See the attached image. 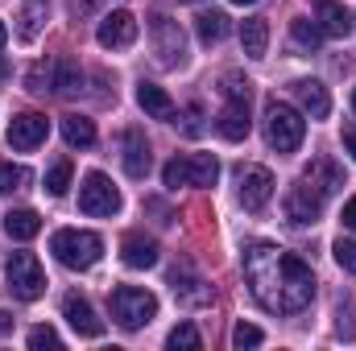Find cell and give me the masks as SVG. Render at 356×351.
Wrapping results in <instances>:
<instances>
[{
	"label": "cell",
	"mask_w": 356,
	"mask_h": 351,
	"mask_svg": "<svg viewBox=\"0 0 356 351\" xmlns=\"http://www.w3.org/2000/svg\"><path fill=\"white\" fill-rule=\"evenodd\" d=\"M95 4H99V0H75V12H91Z\"/></svg>",
	"instance_id": "42"
},
{
	"label": "cell",
	"mask_w": 356,
	"mask_h": 351,
	"mask_svg": "<svg viewBox=\"0 0 356 351\" xmlns=\"http://www.w3.org/2000/svg\"><path fill=\"white\" fill-rule=\"evenodd\" d=\"M319 29H323V37H348L353 33V12L336 0H323L319 4Z\"/></svg>",
	"instance_id": "19"
},
{
	"label": "cell",
	"mask_w": 356,
	"mask_h": 351,
	"mask_svg": "<svg viewBox=\"0 0 356 351\" xmlns=\"http://www.w3.org/2000/svg\"><path fill=\"white\" fill-rule=\"evenodd\" d=\"M25 87L38 91V95L54 91V58H50V62H33V67H29V75H25Z\"/></svg>",
	"instance_id": "29"
},
{
	"label": "cell",
	"mask_w": 356,
	"mask_h": 351,
	"mask_svg": "<svg viewBox=\"0 0 356 351\" xmlns=\"http://www.w3.org/2000/svg\"><path fill=\"white\" fill-rule=\"evenodd\" d=\"M344 149L353 153V162H356V124H344Z\"/></svg>",
	"instance_id": "40"
},
{
	"label": "cell",
	"mask_w": 356,
	"mask_h": 351,
	"mask_svg": "<svg viewBox=\"0 0 356 351\" xmlns=\"http://www.w3.org/2000/svg\"><path fill=\"white\" fill-rule=\"evenodd\" d=\"M4 232L13 236V240H33L38 232H42V219H38V211H8L4 215Z\"/></svg>",
	"instance_id": "26"
},
{
	"label": "cell",
	"mask_w": 356,
	"mask_h": 351,
	"mask_svg": "<svg viewBox=\"0 0 356 351\" xmlns=\"http://www.w3.org/2000/svg\"><path fill=\"white\" fill-rule=\"evenodd\" d=\"M83 87V71L71 58H54V95H75Z\"/></svg>",
	"instance_id": "27"
},
{
	"label": "cell",
	"mask_w": 356,
	"mask_h": 351,
	"mask_svg": "<svg viewBox=\"0 0 356 351\" xmlns=\"http://www.w3.org/2000/svg\"><path fill=\"white\" fill-rule=\"evenodd\" d=\"M319 215H323V194L311 190L307 182L290 186V194H286V219L290 223H315Z\"/></svg>",
	"instance_id": "12"
},
{
	"label": "cell",
	"mask_w": 356,
	"mask_h": 351,
	"mask_svg": "<svg viewBox=\"0 0 356 351\" xmlns=\"http://www.w3.org/2000/svg\"><path fill=\"white\" fill-rule=\"evenodd\" d=\"M216 178H220V162L211 153H186V157L166 162V170H162V182L170 190H178V186H216Z\"/></svg>",
	"instance_id": "5"
},
{
	"label": "cell",
	"mask_w": 356,
	"mask_h": 351,
	"mask_svg": "<svg viewBox=\"0 0 356 351\" xmlns=\"http://www.w3.org/2000/svg\"><path fill=\"white\" fill-rule=\"evenodd\" d=\"M120 261L129 264V268H154L158 264V244L149 240V236H124L120 240Z\"/></svg>",
	"instance_id": "16"
},
{
	"label": "cell",
	"mask_w": 356,
	"mask_h": 351,
	"mask_svg": "<svg viewBox=\"0 0 356 351\" xmlns=\"http://www.w3.org/2000/svg\"><path fill=\"white\" fill-rule=\"evenodd\" d=\"M154 46L162 67H182L186 62V37L170 17H154Z\"/></svg>",
	"instance_id": "9"
},
{
	"label": "cell",
	"mask_w": 356,
	"mask_h": 351,
	"mask_svg": "<svg viewBox=\"0 0 356 351\" xmlns=\"http://www.w3.org/2000/svg\"><path fill=\"white\" fill-rule=\"evenodd\" d=\"M353 108H356V91H353Z\"/></svg>",
	"instance_id": "46"
},
{
	"label": "cell",
	"mask_w": 356,
	"mask_h": 351,
	"mask_svg": "<svg viewBox=\"0 0 356 351\" xmlns=\"http://www.w3.org/2000/svg\"><path fill=\"white\" fill-rule=\"evenodd\" d=\"M120 145H124V174L129 178L149 174V145H145V137H141L137 128H129V132L120 137Z\"/></svg>",
	"instance_id": "17"
},
{
	"label": "cell",
	"mask_w": 356,
	"mask_h": 351,
	"mask_svg": "<svg viewBox=\"0 0 356 351\" xmlns=\"http://www.w3.org/2000/svg\"><path fill=\"white\" fill-rule=\"evenodd\" d=\"M175 351H199L203 348V339H199V331H195V323H178L175 331H170V339H166Z\"/></svg>",
	"instance_id": "31"
},
{
	"label": "cell",
	"mask_w": 356,
	"mask_h": 351,
	"mask_svg": "<svg viewBox=\"0 0 356 351\" xmlns=\"http://www.w3.org/2000/svg\"><path fill=\"white\" fill-rule=\"evenodd\" d=\"M249 128H253V120H249V103L228 99V103H224V112L216 116V132H220L224 141H245V137H249Z\"/></svg>",
	"instance_id": "14"
},
{
	"label": "cell",
	"mask_w": 356,
	"mask_h": 351,
	"mask_svg": "<svg viewBox=\"0 0 356 351\" xmlns=\"http://www.w3.org/2000/svg\"><path fill=\"white\" fill-rule=\"evenodd\" d=\"M29 348L33 351L58 348V331H54V327H33V331H29Z\"/></svg>",
	"instance_id": "38"
},
{
	"label": "cell",
	"mask_w": 356,
	"mask_h": 351,
	"mask_svg": "<svg viewBox=\"0 0 356 351\" xmlns=\"http://www.w3.org/2000/svg\"><path fill=\"white\" fill-rule=\"evenodd\" d=\"M13 331V314L8 310H0V335H8Z\"/></svg>",
	"instance_id": "41"
},
{
	"label": "cell",
	"mask_w": 356,
	"mask_h": 351,
	"mask_svg": "<svg viewBox=\"0 0 356 351\" xmlns=\"http://www.w3.org/2000/svg\"><path fill=\"white\" fill-rule=\"evenodd\" d=\"M195 33H199L203 46H216V42H224V33H228V17H224L220 8L199 12V17H195Z\"/></svg>",
	"instance_id": "25"
},
{
	"label": "cell",
	"mask_w": 356,
	"mask_h": 351,
	"mask_svg": "<svg viewBox=\"0 0 356 351\" xmlns=\"http://www.w3.org/2000/svg\"><path fill=\"white\" fill-rule=\"evenodd\" d=\"M294 95H298V103H302V112H307L311 120H323V116L332 112V95H327V87H323L319 79H298V83H294Z\"/></svg>",
	"instance_id": "15"
},
{
	"label": "cell",
	"mask_w": 356,
	"mask_h": 351,
	"mask_svg": "<svg viewBox=\"0 0 356 351\" xmlns=\"http://www.w3.org/2000/svg\"><path fill=\"white\" fill-rule=\"evenodd\" d=\"M175 124L186 132V137H203V128H207V124H203V108H199V103H191V108H186V112L175 120Z\"/></svg>",
	"instance_id": "34"
},
{
	"label": "cell",
	"mask_w": 356,
	"mask_h": 351,
	"mask_svg": "<svg viewBox=\"0 0 356 351\" xmlns=\"http://www.w3.org/2000/svg\"><path fill=\"white\" fill-rule=\"evenodd\" d=\"M46 137H50V120L38 116V112H21V116H13V124H8V145L21 149V153L38 149Z\"/></svg>",
	"instance_id": "10"
},
{
	"label": "cell",
	"mask_w": 356,
	"mask_h": 351,
	"mask_svg": "<svg viewBox=\"0 0 356 351\" xmlns=\"http://www.w3.org/2000/svg\"><path fill=\"white\" fill-rule=\"evenodd\" d=\"M302 132H307V120H302L298 108H290L282 99H273L266 108V137L277 153H294L302 145Z\"/></svg>",
	"instance_id": "4"
},
{
	"label": "cell",
	"mask_w": 356,
	"mask_h": 351,
	"mask_svg": "<svg viewBox=\"0 0 356 351\" xmlns=\"http://www.w3.org/2000/svg\"><path fill=\"white\" fill-rule=\"evenodd\" d=\"M332 252H336V264H340L344 273H353V277H356V240H344V236H340Z\"/></svg>",
	"instance_id": "36"
},
{
	"label": "cell",
	"mask_w": 356,
	"mask_h": 351,
	"mask_svg": "<svg viewBox=\"0 0 356 351\" xmlns=\"http://www.w3.org/2000/svg\"><path fill=\"white\" fill-rule=\"evenodd\" d=\"M99 46L104 50H124V46H133L137 42V17L133 12H124V8H116V12H108L104 21H99Z\"/></svg>",
	"instance_id": "11"
},
{
	"label": "cell",
	"mask_w": 356,
	"mask_h": 351,
	"mask_svg": "<svg viewBox=\"0 0 356 351\" xmlns=\"http://www.w3.org/2000/svg\"><path fill=\"white\" fill-rule=\"evenodd\" d=\"M25 186H29V170H25V166H8V162L0 166V190H4V194L25 190Z\"/></svg>",
	"instance_id": "32"
},
{
	"label": "cell",
	"mask_w": 356,
	"mask_h": 351,
	"mask_svg": "<svg viewBox=\"0 0 356 351\" xmlns=\"http://www.w3.org/2000/svg\"><path fill=\"white\" fill-rule=\"evenodd\" d=\"M302 182H307L311 190H319L323 198H327V194H336V190L344 186V178H340V170H336V166H332L327 157H315V162L307 166V174H302Z\"/></svg>",
	"instance_id": "18"
},
{
	"label": "cell",
	"mask_w": 356,
	"mask_h": 351,
	"mask_svg": "<svg viewBox=\"0 0 356 351\" xmlns=\"http://www.w3.org/2000/svg\"><path fill=\"white\" fill-rule=\"evenodd\" d=\"M137 103H141L149 116H158V120H175V116H178L175 99H170L162 87H154V83H141V87H137Z\"/></svg>",
	"instance_id": "22"
},
{
	"label": "cell",
	"mask_w": 356,
	"mask_h": 351,
	"mask_svg": "<svg viewBox=\"0 0 356 351\" xmlns=\"http://www.w3.org/2000/svg\"><path fill=\"white\" fill-rule=\"evenodd\" d=\"M182 4H199V0H182Z\"/></svg>",
	"instance_id": "45"
},
{
	"label": "cell",
	"mask_w": 356,
	"mask_h": 351,
	"mask_svg": "<svg viewBox=\"0 0 356 351\" xmlns=\"http://www.w3.org/2000/svg\"><path fill=\"white\" fill-rule=\"evenodd\" d=\"M266 335H261V327H253V323H236V331H232V348H257Z\"/></svg>",
	"instance_id": "35"
},
{
	"label": "cell",
	"mask_w": 356,
	"mask_h": 351,
	"mask_svg": "<svg viewBox=\"0 0 356 351\" xmlns=\"http://www.w3.org/2000/svg\"><path fill=\"white\" fill-rule=\"evenodd\" d=\"M340 219H344V228H348V232H356V194L344 203V215H340Z\"/></svg>",
	"instance_id": "39"
},
{
	"label": "cell",
	"mask_w": 356,
	"mask_h": 351,
	"mask_svg": "<svg viewBox=\"0 0 356 351\" xmlns=\"http://www.w3.org/2000/svg\"><path fill=\"white\" fill-rule=\"evenodd\" d=\"M108 306H112V318H116L124 331H141V327H149L154 314H158V298H154L149 289H137V285H116L112 298H108Z\"/></svg>",
	"instance_id": "2"
},
{
	"label": "cell",
	"mask_w": 356,
	"mask_h": 351,
	"mask_svg": "<svg viewBox=\"0 0 356 351\" xmlns=\"http://www.w3.org/2000/svg\"><path fill=\"white\" fill-rule=\"evenodd\" d=\"M4 42H8V29H4V21H0V50H4Z\"/></svg>",
	"instance_id": "43"
},
{
	"label": "cell",
	"mask_w": 356,
	"mask_h": 351,
	"mask_svg": "<svg viewBox=\"0 0 356 351\" xmlns=\"http://www.w3.org/2000/svg\"><path fill=\"white\" fill-rule=\"evenodd\" d=\"M67 186H71V162H67V157H58V162L46 170V190H50L54 198H63V194H67Z\"/></svg>",
	"instance_id": "30"
},
{
	"label": "cell",
	"mask_w": 356,
	"mask_h": 351,
	"mask_svg": "<svg viewBox=\"0 0 356 351\" xmlns=\"http://www.w3.org/2000/svg\"><path fill=\"white\" fill-rule=\"evenodd\" d=\"M46 17H50V0H25V8L17 17V37L21 42H33L46 29Z\"/></svg>",
	"instance_id": "20"
},
{
	"label": "cell",
	"mask_w": 356,
	"mask_h": 351,
	"mask_svg": "<svg viewBox=\"0 0 356 351\" xmlns=\"http://www.w3.org/2000/svg\"><path fill=\"white\" fill-rule=\"evenodd\" d=\"M290 37H294V46H302V50H319V42H323V29L315 25V21H307V17H298V21H290Z\"/></svg>",
	"instance_id": "28"
},
{
	"label": "cell",
	"mask_w": 356,
	"mask_h": 351,
	"mask_svg": "<svg viewBox=\"0 0 356 351\" xmlns=\"http://www.w3.org/2000/svg\"><path fill=\"white\" fill-rule=\"evenodd\" d=\"M170 285H175V293L182 302H207V298H211V289H203V281L191 273V264H175Z\"/></svg>",
	"instance_id": "23"
},
{
	"label": "cell",
	"mask_w": 356,
	"mask_h": 351,
	"mask_svg": "<svg viewBox=\"0 0 356 351\" xmlns=\"http://www.w3.org/2000/svg\"><path fill=\"white\" fill-rule=\"evenodd\" d=\"M63 141L71 149H91L95 145V124L88 116H63Z\"/></svg>",
	"instance_id": "24"
},
{
	"label": "cell",
	"mask_w": 356,
	"mask_h": 351,
	"mask_svg": "<svg viewBox=\"0 0 356 351\" xmlns=\"http://www.w3.org/2000/svg\"><path fill=\"white\" fill-rule=\"evenodd\" d=\"M336 331L340 339H356V327H353V302L340 298V310H336Z\"/></svg>",
	"instance_id": "37"
},
{
	"label": "cell",
	"mask_w": 356,
	"mask_h": 351,
	"mask_svg": "<svg viewBox=\"0 0 356 351\" xmlns=\"http://www.w3.org/2000/svg\"><path fill=\"white\" fill-rule=\"evenodd\" d=\"M50 252L58 257V264H67V268H91V264L104 257V240H99L95 232L63 228V232H54Z\"/></svg>",
	"instance_id": "3"
},
{
	"label": "cell",
	"mask_w": 356,
	"mask_h": 351,
	"mask_svg": "<svg viewBox=\"0 0 356 351\" xmlns=\"http://www.w3.org/2000/svg\"><path fill=\"white\" fill-rule=\"evenodd\" d=\"M245 281L257 306L269 314H302L315 298V273L298 252L277 244H249L245 248Z\"/></svg>",
	"instance_id": "1"
},
{
	"label": "cell",
	"mask_w": 356,
	"mask_h": 351,
	"mask_svg": "<svg viewBox=\"0 0 356 351\" xmlns=\"http://www.w3.org/2000/svg\"><path fill=\"white\" fill-rule=\"evenodd\" d=\"M79 211L83 215H116L120 211V190L104 174H88L79 186Z\"/></svg>",
	"instance_id": "7"
},
{
	"label": "cell",
	"mask_w": 356,
	"mask_h": 351,
	"mask_svg": "<svg viewBox=\"0 0 356 351\" xmlns=\"http://www.w3.org/2000/svg\"><path fill=\"white\" fill-rule=\"evenodd\" d=\"M4 277H8L13 298H21V302H38L46 293V273H42L33 252H13L4 264Z\"/></svg>",
	"instance_id": "6"
},
{
	"label": "cell",
	"mask_w": 356,
	"mask_h": 351,
	"mask_svg": "<svg viewBox=\"0 0 356 351\" xmlns=\"http://www.w3.org/2000/svg\"><path fill=\"white\" fill-rule=\"evenodd\" d=\"M63 314H67V323H71L83 339H99V335H104V318H95V310H91L88 298L71 293V298L63 302Z\"/></svg>",
	"instance_id": "13"
},
{
	"label": "cell",
	"mask_w": 356,
	"mask_h": 351,
	"mask_svg": "<svg viewBox=\"0 0 356 351\" xmlns=\"http://www.w3.org/2000/svg\"><path fill=\"white\" fill-rule=\"evenodd\" d=\"M232 4H257V0H232Z\"/></svg>",
	"instance_id": "44"
},
{
	"label": "cell",
	"mask_w": 356,
	"mask_h": 351,
	"mask_svg": "<svg viewBox=\"0 0 356 351\" xmlns=\"http://www.w3.org/2000/svg\"><path fill=\"white\" fill-rule=\"evenodd\" d=\"M224 99H236V103H249V95H253V83H249V79H245V75H236V71H232V75H224Z\"/></svg>",
	"instance_id": "33"
},
{
	"label": "cell",
	"mask_w": 356,
	"mask_h": 351,
	"mask_svg": "<svg viewBox=\"0 0 356 351\" xmlns=\"http://www.w3.org/2000/svg\"><path fill=\"white\" fill-rule=\"evenodd\" d=\"M241 46H245L249 58H266V46H269V21L266 17L241 21Z\"/></svg>",
	"instance_id": "21"
},
{
	"label": "cell",
	"mask_w": 356,
	"mask_h": 351,
	"mask_svg": "<svg viewBox=\"0 0 356 351\" xmlns=\"http://www.w3.org/2000/svg\"><path fill=\"white\" fill-rule=\"evenodd\" d=\"M236 194H241L245 211H261L273 194V174L266 166H241L236 170Z\"/></svg>",
	"instance_id": "8"
}]
</instances>
